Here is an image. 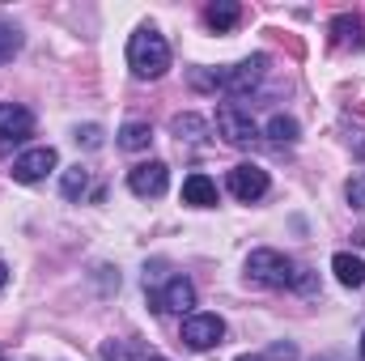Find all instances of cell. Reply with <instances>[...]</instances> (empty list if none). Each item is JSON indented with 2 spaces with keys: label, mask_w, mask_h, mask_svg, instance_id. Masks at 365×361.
Returning a JSON list of instances; mask_svg holds the SVG:
<instances>
[{
  "label": "cell",
  "mask_w": 365,
  "mask_h": 361,
  "mask_svg": "<svg viewBox=\"0 0 365 361\" xmlns=\"http://www.w3.org/2000/svg\"><path fill=\"white\" fill-rule=\"evenodd\" d=\"M60 187H64V195H68V200H81V195L90 191V171H86V166L64 171V183H60Z\"/></svg>",
  "instance_id": "obj_19"
},
{
  "label": "cell",
  "mask_w": 365,
  "mask_h": 361,
  "mask_svg": "<svg viewBox=\"0 0 365 361\" xmlns=\"http://www.w3.org/2000/svg\"><path fill=\"white\" fill-rule=\"evenodd\" d=\"M17 51H21V30H17L13 21L0 17V64H9Z\"/></svg>",
  "instance_id": "obj_17"
},
{
  "label": "cell",
  "mask_w": 365,
  "mask_h": 361,
  "mask_svg": "<svg viewBox=\"0 0 365 361\" xmlns=\"http://www.w3.org/2000/svg\"><path fill=\"white\" fill-rule=\"evenodd\" d=\"M30 132H34V115L17 102H0V149L21 145Z\"/></svg>",
  "instance_id": "obj_8"
},
{
  "label": "cell",
  "mask_w": 365,
  "mask_h": 361,
  "mask_svg": "<svg viewBox=\"0 0 365 361\" xmlns=\"http://www.w3.org/2000/svg\"><path fill=\"white\" fill-rule=\"evenodd\" d=\"M73 141H77V145H86V149H98V145H102V128H98V123H86V128H77V132H73Z\"/></svg>",
  "instance_id": "obj_22"
},
{
  "label": "cell",
  "mask_w": 365,
  "mask_h": 361,
  "mask_svg": "<svg viewBox=\"0 0 365 361\" xmlns=\"http://www.w3.org/2000/svg\"><path fill=\"white\" fill-rule=\"evenodd\" d=\"M102 361H136V357H132L128 340H106L102 345Z\"/></svg>",
  "instance_id": "obj_21"
},
{
  "label": "cell",
  "mask_w": 365,
  "mask_h": 361,
  "mask_svg": "<svg viewBox=\"0 0 365 361\" xmlns=\"http://www.w3.org/2000/svg\"><path fill=\"white\" fill-rule=\"evenodd\" d=\"M331 43H336V47H349V51H361V47H365V26H361V17H353V13H340V17H331Z\"/></svg>",
  "instance_id": "obj_11"
},
{
  "label": "cell",
  "mask_w": 365,
  "mask_h": 361,
  "mask_svg": "<svg viewBox=\"0 0 365 361\" xmlns=\"http://www.w3.org/2000/svg\"><path fill=\"white\" fill-rule=\"evenodd\" d=\"M170 132H175L179 141H204V136H208V123H204L200 115H175V119H170Z\"/></svg>",
  "instance_id": "obj_16"
},
{
  "label": "cell",
  "mask_w": 365,
  "mask_h": 361,
  "mask_svg": "<svg viewBox=\"0 0 365 361\" xmlns=\"http://www.w3.org/2000/svg\"><path fill=\"white\" fill-rule=\"evenodd\" d=\"M272 361H297V349L280 340V345H272Z\"/></svg>",
  "instance_id": "obj_23"
},
{
  "label": "cell",
  "mask_w": 365,
  "mask_h": 361,
  "mask_svg": "<svg viewBox=\"0 0 365 361\" xmlns=\"http://www.w3.org/2000/svg\"><path fill=\"white\" fill-rule=\"evenodd\" d=\"M56 166H60V153H56L51 145H38V149H26V153L13 162V179L17 183H38V179H47Z\"/></svg>",
  "instance_id": "obj_7"
},
{
  "label": "cell",
  "mask_w": 365,
  "mask_h": 361,
  "mask_svg": "<svg viewBox=\"0 0 365 361\" xmlns=\"http://www.w3.org/2000/svg\"><path fill=\"white\" fill-rule=\"evenodd\" d=\"M221 340H225L221 315H187V319H182V345H187V349L204 353V349H217Z\"/></svg>",
  "instance_id": "obj_5"
},
{
  "label": "cell",
  "mask_w": 365,
  "mask_h": 361,
  "mask_svg": "<svg viewBox=\"0 0 365 361\" xmlns=\"http://www.w3.org/2000/svg\"><path fill=\"white\" fill-rule=\"evenodd\" d=\"M128 187H132V195H140V200H158V195L170 187V166H166V162H140V166H132Z\"/></svg>",
  "instance_id": "obj_6"
},
{
  "label": "cell",
  "mask_w": 365,
  "mask_h": 361,
  "mask_svg": "<svg viewBox=\"0 0 365 361\" xmlns=\"http://www.w3.org/2000/svg\"><path fill=\"white\" fill-rule=\"evenodd\" d=\"M230 191L242 200V204H255L259 195H268V171L255 166V162H242L230 171Z\"/></svg>",
  "instance_id": "obj_9"
},
{
  "label": "cell",
  "mask_w": 365,
  "mask_h": 361,
  "mask_svg": "<svg viewBox=\"0 0 365 361\" xmlns=\"http://www.w3.org/2000/svg\"><path fill=\"white\" fill-rule=\"evenodd\" d=\"M344 195H349V204H353L357 213H365V171H361V175H353V179H349V187H344Z\"/></svg>",
  "instance_id": "obj_20"
},
{
  "label": "cell",
  "mask_w": 365,
  "mask_h": 361,
  "mask_svg": "<svg viewBox=\"0 0 365 361\" xmlns=\"http://www.w3.org/2000/svg\"><path fill=\"white\" fill-rule=\"evenodd\" d=\"M361 357H365V336H361Z\"/></svg>",
  "instance_id": "obj_27"
},
{
  "label": "cell",
  "mask_w": 365,
  "mask_h": 361,
  "mask_svg": "<svg viewBox=\"0 0 365 361\" xmlns=\"http://www.w3.org/2000/svg\"><path fill=\"white\" fill-rule=\"evenodd\" d=\"M238 361H268V357H255V353H247V357H238Z\"/></svg>",
  "instance_id": "obj_25"
},
{
  "label": "cell",
  "mask_w": 365,
  "mask_h": 361,
  "mask_svg": "<svg viewBox=\"0 0 365 361\" xmlns=\"http://www.w3.org/2000/svg\"><path fill=\"white\" fill-rule=\"evenodd\" d=\"M145 361H166V357H158V353H149V357H145Z\"/></svg>",
  "instance_id": "obj_26"
},
{
  "label": "cell",
  "mask_w": 365,
  "mask_h": 361,
  "mask_svg": "<svg viewBox=\"0 0 365 361\" xmlns=\"http://www.w3.org/2000/svg\"><path fill=\"white\" fill-rule=\"evenodd\" d=\"M153 306L166 310V315H187V310L195 306V285H191L187 276H170V280L153 293Z\"/></svg>",
  "instance_id": "obj_10"
},
{
  "label": "cell",
  "mask_w": 365,
  "mask_h": 361,
  "mask_svg": "<svg viewBox=\"0 0 365 361\" xmlns=\"http://www.w3.org/2000/svg\"><path fill=\"white\" fill-rule=\"evenodd\" d=\"M264 73H268V56L259 51V56H247V60H242V64H234V68H221V73H195L191 81H195V90L251 93L259 81H264Z\"/></svg>",
  "instance_id": "obj_2"
},
{
  "label": "cell",
  "mask_w": 365,
  "mask_h": 361,
  "mask_svg": "<svg viewBox=\"0 0 365 361\" xmlns=\"http://www.w3.org/2000/svg\"><path fill=\"white\" fill-rule=\"evenodd\" d=\"M149 145H153V128H149V123L132 119V123H123V128H119V149L140 153V149H149Z\"/></svg>",
  "instance_id": "obj_14"
},
{
  "label": "cell",
  "mask_w": 365,
  "mask_h": 361,
  "mask_svg": "<svg viewBox=\"0 0 365 361\" xmlns=\"http://www.w3.org/2000/svg\"><path fill=\"white\" fill-rule=\"evenodd\" d=\"M128 68H132L140 81H158V77L170 68V43H166L153 26H140V30L128 39Z\"/></svg>",
  "instance_id": "obj_1"
},
{
  "label": "cell",
  "mask_w": 365,
  "mask_h": 361,
  "mask_svg": "<svg viewBox=\"0 0 365 361\" xmlns=\"http://www.w3.org/2000/svg\"><path fill=\"white\" fill-rule=\"evenodd\" d=\"M314 361H331V357H314Z\"/></svg>",
  "instance_id": "obj_28"
},
{
  "label": "cell",
  "mask_w": 365,
  "mask_h": 361,
  "mask_svg": "<svg viewBox=\"0 0 365 361\" xmlns=\"http://www.w3.org/2000/svg\"><path fill=\"white\" fill-rule=\"evenodd\" d=\"M331 272H336V280H340V285H349V289H361V285H365V260H357L353 251L331 255Z\"/></svg>",
  "instance_id": "obj_13"
},
{
  "label": "cell",
  "mask_w": 365,
  "mask_h": 361,
  "mask_svg": "<svg viewBox=\"0 0 365 361\" xmlns=\"http://www.w3.org/2000/svg\"><path fill=\"white\" fill-rule=\"evenodd\" d=\"M238 17H242V9H238L234 0H217V4H208V9H204V21H208L212 30H234V26H238Z\"/></svg>",
  "instance_id": "obj_15"
},
{
  "label": "cell",
  "mask_w": 365,
  "mask_h": 361,
  "mask_svg": "<svg viewBox=\"0 0 365 361\" xmlns=\"http://www.w3.org/2000/svg\"><path fill=\"white\" fill-rule=\"evenodd\" d=\"M4 285H9V268H4V264H0V289H4Z\"/></svg>",
  "instance_id": "obj_24"
},
{
  "label": "cell",
  "mask_w": 365,
  "mask_h": 361,
  "mask_svg": "<svg viewBox=\"0 0 365 361\" xmlns=\"http://www.w3.org/2000/svg\"><path fill=\"white\" fill-rule=\"evenodd\" d=\"M247 280L264 285V289H284V285H293V260L272 247H259L247 255Z\"/></svg>",
  "instance_id": "obj_3"
},
{
  "label": "cell",
  "mask_w": 365,
  "mask_h": 361,
  "mask_svg": "<svg viewBox=\"0 0 365 361\" xmlns=\"http://www.w3.org/2000/svg\"><path fill=\"white\" fill-rule=\"evenodd\" d=\"M217 132H221L230 145H251V141L259 136L251 111H242L238 102H221V106H217Z\"/></svg>",
  "instance_id": "obj_4"
},
{
  "label": "cell",
  "mask_w": 365,
  "mask_h": 361,
  "mask_svg": "<svg viewBox=\"0 0 365 361\" xmlns=\"http://www.w3.org/2000/svg\"><path fill=\"white\" fill-rule=\"evenodd\" d=\"M182 204H191V208H212V204H217V183L208 179V175H187V179H182Z\"/></svg>",
  "instance_id": "obj_12"
},
{
  "label": "cell",
  "mask_w": 365,
  "mask_h": 361,
  "mask_svg": "<svg viewBox=\"0 0 365 361\" xmlns=\"http://www.w3.org/2000/svg\"><path fill=\"white\" fill-rule=\"evenodd\" d=\"M268 136H272L276 145H293V141H297V119L272 115V119H268Z\"/></svg>",
  "instance_id": "obj_18"
}]
</instances>
